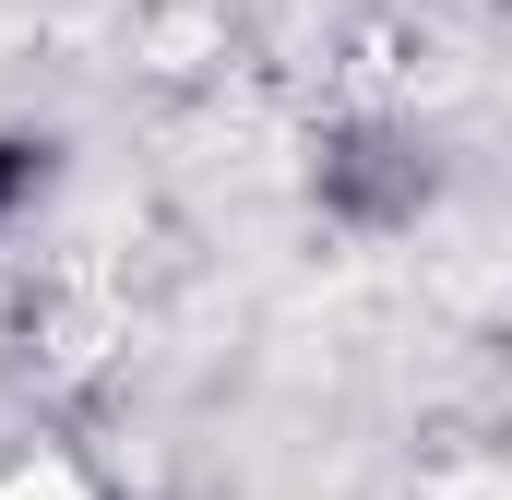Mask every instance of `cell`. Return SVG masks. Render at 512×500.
I'll return each mask as SVG.
<instances>
[{"instance_id":"6da1fadb","label":"cell","mask_w":512,"mask_h":500,"mask_svg":"<svg viewBox=\"0 0 512 500\" xmlns=\"http://www.w3.org/2000/svg\"><path fill=\"white\" fill-rule=\"evenodd\" d=\"M36 179H48V155H36V143H0V215H12Z\"/></svg>"}]
</instances>
